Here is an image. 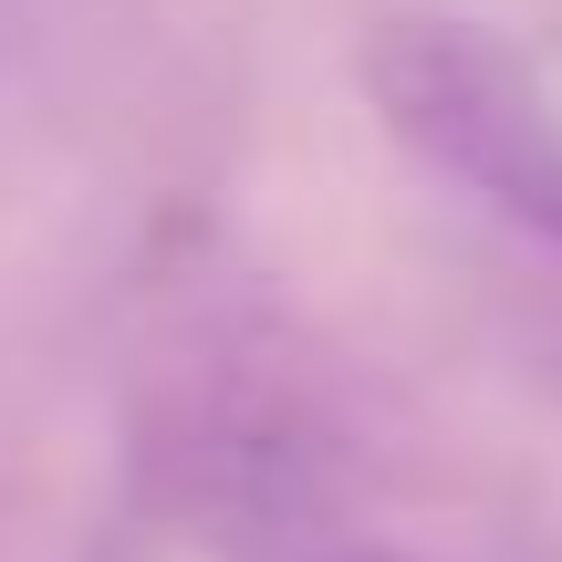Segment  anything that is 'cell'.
Here are the masks:
<instances>
[{"label": "cell", "mask_w": 562, "mask_h": 562, "mask_svg": "<svg viewBox=\"0 0 562 562\" xmlns=\"http://www.w3.org/2000/svg\"><path fill=\"white\" fill-rule=\"evenodd\" d=\"M364 104L375 125L480 220L562 261V94L510 32L469 11H375L364 32Z\"/></svg>", "instance_id": "obj_1"}, {"label": "cell", "mask_w": 562, "mask_h": 562, "mask_svg": "<svg viewBox=\"0 0 562 562\" xmlns=\"http://www.w3.org/2000/svg\"><path fill=\"white\" fill-rule=\"evenodd\" d=\"M240 562H417V552L364 531L334 480V448L323 438L302 448V427H281L271 469L240 490Z\"/></svg>", "instance_id": "obj_2"}, {"label": "cell", "mask_w": 562, "mask_h": 562, "mask_svg": "<svg viewBox=\"0 0 562 562\" xmlns=\"http://www.w3.org/2000/svg\"><path fill=\"white\" fill-rule=\"evenodd\" d=\"M74 11H83V0H0V83L32 74V63L63 42V21H74Z\"/></svg>", "instance_id": "obj_3"}, {"label": "cell", "mask_w": 562, "mask_h": 562, "mask_svg": "<svg viewBox=\"0 0 562 562\" xmlns=\"http://www.w3.org/2000/svg\"><path fill=\"white\" fill-rule=\"evenodd\" d=\"M552 21H562V0H552Z\"/></svg>", "instance_id": "obj_4"}]
</instances>
